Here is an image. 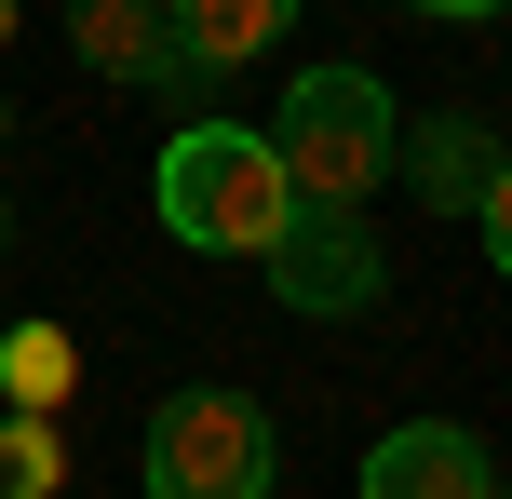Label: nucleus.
<instances>
[{
  "mask_svg": "<svg viewBox=\"0 0 512 499\" xmlns=\"http://www.w3.org/2000/svg\"><path fill=\"white\" fill-rule=\"evenodd\" d=\"M162 230L189 243V257H256V243L297 216V189H283V162H270V135H243V122H189L176 149H162Z\"/></svg>",
  "mask_w": 512,
  "mask_h": 499,
  "instance_id": "nucleus-1",
  "label": "nucleus"
},
{
  "mask_svg": "<svg viewBox=\"0 0 512 499\" xmlns=\"http://www.w3.org/2000/svg\"><path fill=\"white\" fill-rule=\"evenodd\" d=\"M0 230H14V216H0Z\"/></svg>",
  "mask_w": 512,
  "mask_h": 499,
  "instance_id": "nucleus-13",
  "label": "nucleus"
},
{
  "mask_svg": "<svg viewBox=\"0 0 512 499\" xmlns=\"http://www.w3.org/2000/svg\"><path fill=\"white\" fill-rule=\"evenodd\" d=\"M68 54L108 81H162V0H68Z\"/></svg>",
  "mask_w": 512,
  "mask_h": 499,
  "instance_id": "nucleus-8",
  "label": "nucleus"
},
{
  "mask_svg": "<svg viewBox=\"0 0 512 499\" xmlns=\"http://www.w3.org/2000/svg\"><path fill=\"white\" fill-rule=\"evenodd\" d=\"M68 378H81V351L54 338V324H14V338H0V392H14L27 419H54V405H68Z\"/></svg>",
  "mask_w": 512,
  "mask_h": 499,
  "instance_id": "nucleus-9",
  "label": "nucleus"
},
{
  "mask_svg": "<svg viewBox=\"0 0 512 499\" xmlns=\"http://www.w3.org/2000/svg\"><path fill=\"white\" fill-rule=\"evenodd\" d=\"M149 499H270V405L256 392H176L149 419Z\"/></svg>",
  "mask_w": 512,
  "mask_h": 499,
  "instance_id": "nucleus-3",
  "label": "nucleus"
},
{
  "mask_svg": "<svg viewBox=\"0 0 512 499\" xmlns=\"http://www.w3.org/2000/svg\"><path fill=\"white\" fill-rule=\"evenodd\" d=\"M364 499H499V459L459 419H405L364 446Z\"/></svg>",
  "mask_w": 512,
  "mask_h": 499,
  "instance_id": "nucleus-5",
  "label": "nucleus"
},
{
  "mask_svg": "<svg viewBox=\"0 0 512 499\" xmlns=\"http://www.w3.org/2000/svg\"><path fill=\"white\" fill-rule=\"evenodd\" d=\"M256 270H270V297H283L297 324H364V311H378V284H391L378 230H364L351 203H297L270 243H256Z\"/></svg>",
  "mask_w": 512,
  "mask_h": 499,
  "instance_id": "nucleus-4",
  "label": "nucleus"
},
{
  "mask_svg": "<svg viewBox=\"0 0 512 499\" xmlns=\"http://www.w3.org/2000/svg\"><path fill=\"white\" fill-rule=\"evenodd\" d=\"M405 14H445V27H472V14H499V0H405Z\"/></svg>",
  "mask_w": 512,
  "mask_h": 499,
  "instance_id": "nucleus-11",
  "label": "nucleus"
},
{
  "mask_svg": "<svg viewBox=\"0 0 512 499\" xmlns=\"http://www.w3.org/2000/svg\"><path fill=\"white\" fill-rule=\"evenodd\" d=\"M283 14H297V0H162V95H203L216 68L270 54Z\"/></svg>",
  "mask_w": 512,
  "mask_h": 499,
  "instance_id": "nucleus-6",
  "label": "nucleus"
},
{
  "mask_svg": "<svg viewBox=\"0 0 512 499\" xmlns=\"http://www.w3.org/2000/svg\"><path fill=\"white\" fill-rule=\"evenodd\" d=\"M418 189L459 203L472 230H486V257L512 243V189H499V135H486V122H432V135H418Z\"/></svg>",
  "mask_w": 512,
  "mask_h": 499,
  "instance_id": "nucleus-7",
  "label": "nucleus"
},
{
  "mask_svg": "<svg viewBox=\"0 0 512 499\" xmlns=\"http://www.w3.org/2000/svg\"><path fill=\"white\" fill-rule=\"evenodd\" d=\"M391 149H405V122H391L378 68H297V95H283V122H270V162H283L297 203H364V189L391 176Z\"/></svg>",
  "mask_w": 512,
  "mask_h": 499,
  "instance_id": "nucleus-2",
  "label": "nucleus"
},
{
  "mask_svg": "<svg viewBox=\"0 0 512 499\" xmlns=\"http://www.w3.org/2000/svg\"><path fill=\"white\" fill-rule=\"evenodd\" d=\"M54 486H68V446H54V419L14 405L0 419V499H54Z\"/></svg>",
  "mask_w": 512,
  "mask_h": 499,
  "instance_id": "nucleus-10",
  "label": "nucleus"
},
{
  "mask_svg": "<svg viewBox=\"0 0 512 499\" xmlns=\"http://www.w3.org/2000/svg\"><path fill=\"white\" fill-rule=\"evenodd\" d=\"M0 41H14V0H0Z\"/></svg>",
  "mask_w": 512,
  "mask_h": 499,
  "instance_id": "nucleus-12",
  "label": "nucleus"
}]
</instances>
